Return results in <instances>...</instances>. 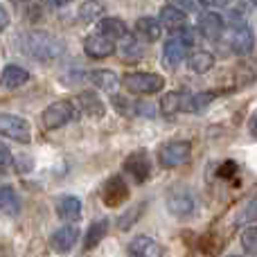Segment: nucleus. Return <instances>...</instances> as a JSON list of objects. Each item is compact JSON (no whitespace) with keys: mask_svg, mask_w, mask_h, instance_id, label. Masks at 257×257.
Segmentation results:
<instances>
[{"mask_svg":"<svg viewBox=\"0 0 257 257\" xmlns=\"http://www.w3.org/2000/svg\"><path fill=\"white\" fill-rule=\"evenodd\" d=\"M21 48L27 57L39 59V61H54L63 52V43L48 32H27L23 36Z\"/></svg>","mask_w":257,"mask_h":257,"instance_id":"obj_1","label":"nucleus"},{"mask_svg":"<svg viewBox=\"0 0 257 257\" xmlns=\"http://www.w3.org/2000/svg\"><path fill=\"white\" fill-rule=\"evenodd\" d=\"M102 201L108 205V208H117L128 199V185L124 183L122 176H111L106 183L102 185Z\"/></svg>","mask_w":257,"mask_h":257,"instance_id":"obj_7","label":"nucleus"},{"mask_svg":"<svg viewBox=\"0 0 257 257\" xmlns=\"http://www.w3.org/2000/svg\"><path fill=\"white\" fill-rule=\"evenodd\" d=\"M142 210H145V203H140V205H136V208H131V210H128V212L124 214V217H120L117 226H120L122 230H128V228H131V223L136 221V219H140Z\"/></svg>","mask_w":257,"mask_h":257,"instance_id":"obj_29","label":"nucleus"},{"mask_svg":"<svg viewBox=\"0 0 257 257\" xmlns=\"http://www.w3.org/2000/svg\"><path fill=\"white\" fill-rule=\"evenodd\" d=\"M57 214L63 221H77L81 217V201L77 196H61L57 201Z\"/></svg>","mask_w":257,"mask_h":257,"instance_id":"obj_18","label":"nucleus"},{"mask_svg":"<svg viewBox=\"0 0 257 257\" xmlns=\"http://www.w3.org/2000/svg\"><path fill=\"white\" fill-rule=\"evenodd\" d=\"M106 232H108L106 219H97V221H93L88 226V230H86V235H84V248L93 250L97 244H102V239L106 237Z\"/></svg>","mask_w":257,"mask_h":257,"instance_id":"obj_20","label":"nucleus"},{"mask_svg":"<svg viewBox=\"0 0 257 257\" xmlns=\"http://www.w3.org/2000/svg\"><path fill=\"white\" fill-rule=\"evenodd\" d=\"M84 52L90 59H106L115 52V43L104 34H90L84 39Z\"/></svg>","mask_w":257,"mask_h":257,"instance_id":"obj_10","label":"nucleus"},{"mask_svg":"<svg viewBox=\"0 0 257 257\" xmlns=\"http://www.w3.org/2000/svg\"><path fill=\"white\" fill-rule=\"evenodd\" d=\"M190 154H192V142L172 140L158 149V163L163 165L165 169H174V167H181L183 163H187Z\"/></svg>","mask_w":257,"mask_h":257,"instance_id":"obj_4","label":"nucleus"},{"mask_svg":"<svg viewBox=\"0 0 257 257\" xmlns=\"http://www.w3.org/2000/svg\"><path fill=\"white\" fill-rule=\"evenodd\" d=\"M185 23H187V16L183 9L174 7V5H167V7L160 9V25L169 32H178L181 34L185 30Z\"/></svg>","mask_w":257,"mask_h":257,"instance_id":"obj_14","label":"nucleus"},{"mask_svg":"<svg viewBox=\"0 0 257 257\" xmlns=\"http://www.w3.org/2000/svg\"><path fill=\"white\" fill-rule=\"evenodd\" d=\"M239 223H244V221H257V196L255 199H250V203L246 205L244 210H241V214H239V219H237Z\"/></svg>","mask_w":257,"mask_h":257,"instance_id":"obj_30","label":"nucleus"},{"mask_svg":"<svg viewBox=\"0 0 257 257\" xmlns=\"http://www.w3.org/2000/svg\"><path fill=\"white\" fill-rule=\"evenodd\" d=\"M192 41H194V36L190 34L187 30H183L181 34L172 36V39L165 41V48H163V61L167 68H178L183 63V59L187 57V50H190Z\"/></svg>","mask_w":257,"mask_h":257,"instance_id":"obj_3","label":"nucleus"},{"mask_svg":"<svg viewBox=\"0 0 257 257\" xmlns=\"http://www.w3.org/2000/svg\"><path fill=\"white\" fill-rule=\"evenodd\" d=\"M72 117H75L72 102H68V99H59V102L50 104V106L45 108L43 115H41V120H43V126L48 128V131H54V128H61L63 124H68Z\"/></svg>","mask_w":257,"mask_h":257,"instance_id":"obj_6","label":"nucleus"},{"mask_svg":"<svg viewBox=\"0 0 257 257\" xmlns=\"http://www.w3.org/2000/svg\"><path fill=\"white\" fill-rule=\"evenodd\" d=\"M201 3L205 7H223V5H228V0H201Z\"/></svg>","mask_w":257,"mask_h":257,"instance_id":"obj_36","label":"nucleus"},{"mask_svg":"<svg viewBox=\"0 0 257 257\" xmlns=\"http://www.w3.org/2000/svg\"><path fill=\"white\" fill-rule=\"evenodd\" d=\"M185 93H178V90H172V93H167L163 99H160V113L167 117H172L174 113L183 111V106H185Z\"/></svg>","mask_w":257,"mask_h":257,"instance_id":"obj_23","label":"nucleus"},{"mask_svg":"<svg viewBox=\"0 0 257 257\" xmlns=\"http://www.w3.org/2000/svg\"><path fill=\"white\" fill-rule=\"evenodd\" d=\"M0 210L12 217L21 212V196L12 185H0Z\"/></svg>","mask_w":257,"mask_h":257,"instance_id":"obj_21","label":"nucleus"},{"mask_svg":"<svg viewBox=\"0 0 257 257\" xmlns=\"http://www.w3.org/2000/svg\"><path fill=\"white\" fill-rule=\"evenodd\" d=\"M199 30L208 41H217V39H221V34H223L226 27H223V18L219 16V14L205 12L203 16L199 18Z\"/></svg>","mask_w":257,"mask_h":257,"instance_id":"obj_15","label":"nucleus"},{"mask_svg":"<svg viewBox=\"0 0 257 257\" xmlns=\"http://www.w3.org/2000/svg\"><path fill=\"white\" fill-rule=\"evenodd\" d=\"M241 246L248 255H257V228L250 226L241 232Z\"/></svg>","mask_w":257,"mask_h":257,"instance_id":"obj_28","label":"nucleus"},{"mask_svg":"<svg viewBox=\"0 0 257 257\" xmlns=\"http://www.w3.org/2000/svg\"><path fill=\"white\" fill-rule=\"evenodd\" d=\"M160 21H156V18H151V16H142V18H138L136 21V34L140 36V39H145V41H158L160 39Z\"/></svg>","mask_w":257,"mask_h":257,"instance_id":"obj_19","label":"nucleus"},{"mask_svg":"<svg viewBox=\"0 0 257 257\" xmlns=\"http://www.w3.org/2000/svg\"><path fill=\"white\" fill-rule=\"evenodd\" d=\"M7 25H9V12L0 5V30H5Z\"/></svg>","mask_w":257,"mask_h":257,"instance_id":"obj_34","label":"nucleus"},{"mask_svg":"<svg viewBox=\"0 0 257 257\" xmlns=\"http://www.w3.org/2000/svg\"><path fill=\"white\" fill-rule=\"evenodd\" d=\"M102 12H104V5L97 3V0H86L84 5L79 7V18L84 23H90V21H102Z\"/></svg>","mask_w":257,"mask_h":257,"instance_id":"obj_27","label":"nucleus"},{"mask_svg":"<svg viewBox=\"0 0 257 257\" xmlns=\"http://www.w3.org/2000/svg\"><path fill=\"white\" fill-rule=\"evenodd\" d=\"M9 163H12V156H9V151L5 149L3 145H0V172H3V169H7Z\"/></svg>","mask_w":257,"mask_h":257,"instance_id":"obj_32","label":"nucleus"},{"mask_svg":"<svg viewBox=\"0 0 257 257\" xmlns=\"http://www.w3.org/2000/svg\"><path fill=\"white\" fill-rule=\"evenodd\" d=\"M167 210L174 214V217L185 219V217H190V214H194L196 203H194V199H192V194L178 192V194L167 196Z\"/></svg>","mask_w":257,"mask_h":257,"instance_id":"obj_12","label":"nucleus"},{"mask_svg":"<svg viewBox=\"0 0 257 257\" xmlns=\"http://www.w3.org/2000/svg\"><path fill=\"white\" fill-rule=\"evenodd\" d=\"M77 239H79V228L75 226H63L52 235V248L57 253H70L75 248Z\"/></svg>","mask_w":257,"mask_h":257,"instance_id":"obj_13","label":"nucleus"},{"mask_svg":"<svg viewBox=\"0 0 257 257\" xmlns=\"http://www.w3.org/2000/svg\"><path fill=\"white\" fill-rule=\"evenodd\" d=\"M235 163H226V165H223V167H221V172H219V174H221V176L223 178H228V176H232V172H235Z\"/></svg>","mask_w":257,"mask_h":257,"instance_id":"obj_35","label":"nucleus"},{"mask_svg":"<svg viewBox=\"0 0 257 257\" xmlns=\"http://www.w3.org/2000/svg\"><path fill=\"white\" fill-rule=\"evenodd\" d=\"M214 99V93H196V95H187L185 97V113H201L203 108L210 106V102Z\"/></svg>","mask_w":257,"mask_h":257,"instance_id":"obj_26","label":"nucleus"},{"mask_svg":"<svg viewBox=\"0 0 257 257\" xmlns=\"http://www.w3.org/2000/svg\"><path fill=\"white\" fill-rule=\"evenodd\" d=\"M253 3H255V5H257V0H253Z\"/></svg>","mask_w":257,"mask_h":257,"instance_id":"obj_39","label":"nucleus"},{"mask_svg":"<svg viewBox=\"0 0 257 257\" xmlns=\"http://www.w3.org/2000/svg\"><path fill=\"white\" fill-rule=\"evenodd\" d=\"M97 30H99V34H104L111 41L122 39V36H126V23L120 21V18H102L97 23Z\"/></svg>","mask_w":257,"mask_h":257,"instance_id":"obj_22","label":"nucleus"},{"mask_svg":"<svg viewBox=\"0 0 257 257\" xmlns=\"http://www.w3.org/2000/svg\"><path fill=\"white\" fill-rule=\"evenodd\" d=\"M79 108L86 117H93V120H99V117H104V113H106L104 102L95 93H88V90L79 95Z\"/></svg>","mask_w":257,"mask_h":257,"instance_id":"obj_17","label":"nucleus"},{"mask_svg":"<svg viewBox=\"0 0 257 257\" xmlns=\"http://www.w3.org/2000/svg\"><path fill=\"white\" fill-rule=\"evenodd\" d=\"M113 104H115V108H117V111L126 113V115H131V113H136V111H133V108H128V106H131V102H128L126 97H113Z\"/></svg>","mask_w":257,"mask_h":257,"instance_id":"obj_31","label":"nucleus"},{"mask_svg":"<svg viewBox=\"0 0 257 257\" xmlns=\"http://www.w3.org/2000/svg\"><path fill=\"white\" fill-rule=\"evenodd\" d=\"M228 257H241V255H228Z\"/></svg>","mask_w":257,"mask_h":257,"instance_id":"obj_38","label":"nucleus"},{"mask_svg":"<svg viewBox=\"0 0 257 257\" xmlns=\"http://www.w3.org/2000/svg\"><path fill=\"white\" fill-rule=\"evenodd\" d=\"M248 131H250L253 138H257V111H253L250 117H248Z\"/></svg>","mask_w":257,"mask_h":257,"instance_id":"obj_33","label":"nucleus"},{"mask_svg":"<svg viewBox=\"0 0 257 257\" xmlns=\"http://www.w3.org/2000/svg\"><path fill=\"white\" fill-rule=\"evenodd\" d=\"M128 257H167V248L160 241L151 239L147 235H138L128 244Z\"/></svg>","mask_w":257,"mask_h":257,"instance_id":"obj_8","label":"nucleus"},{"mask_svg":"<svg viewBox=\"0 0 257 257\" xmlns=\"http://www.w3.org/2000/svg\"><path fill=\"white\" fill-rule=\"evenodd\" d=\"M122 86L136 95H154L163 90L165 77L156 75V72H128L122 77Z\"/></svg>","mask_w":257,"mask_h":257,"instance_id":"obj_2","label":"nucleus"},{"mask_svg":"<svg viewBox=\"0 0 257 257\" xmlns=\"http://www.w3.org/2000/svg\"><path fill=\"white\" fill-rule=\"evenodd\" d=\"M0 136L12 138L14 142H30L32 140V126L21 115H12V113H0Z\"/></svg>","mask_w":257,"mask_h":257,"instance_id":"obj_5","label":"nucleus"},{"mask_svg":"<svg viewBox=\"0 0 257 257\" xmlns=\"http://www.w3.org/2000/svg\"><path fill=\"white\" fill-rule=\"evenodd\" d=\"M255 45V36H253V30H250L246 23L241 25H232V32H230V48L235 54H248Z\"/></svg>","mask_w":257,"mask_h":257,"instance_id":"obj_11","label":"nucleus"},{"mask_svg":"<svg viewBox=\"0 0 257 257\" xmlns=\"http://www.w3.org/2000/svg\"><path fill=\"white\" fill-rule=\"evenodd\" d=\"M88 79L102 90H115L120 86V77L113 70H95L88 75Z\"/></svg>","mask_w":257,"mask_h":257,"instance_id":"obj_24","label":"nucleus"},{"mask_svg":"<svg viewBox=\"0 0 257 257\" xmlns=\"http://www.w3.org/2000/svg\"><path fill=\"white\" fill-rule=\"evenodd\" d=\"M187 63H190V70H192V72H196V75H205V72L212 70L214 57H212L210 52H203V50H199V52L192 54Z\"/></svg>","mask_w":257,"mask_h":257,"instance_id":"obj_25","label":"nucleus"},{"mask_svg":"<svg viewBox=\"0 0 257 257\" xmlns=\"http://www.w3.org/2000/svg\"><path fill=\"white\" fill-rule=\"evenodd\" d=\"M52 5H57V7H66V5H70L72 0H50Z\"/></svg>","mask_w":257,"mask_h":257,"instance_id":"obj_37","label":"nucleus"},{"mask_svg":"<svg viewBox=\"0 0 257 257\" xmlns=\"http://www.w3.org/2000/svg\"><path fill=\"white\" fill-rule=\"evenodd\" d=\"M124 172L131 174L136 183H145L147 178H149V174H151V160H149V156H147L145 149L128 154V158L124 160Z\"/></svg>","mask_w":257,"mask_h":257,"instance_id":"obj_9","label":"nucleus"},{"mask_svg":"<svg viewBox=\"0 0 257 257\" xmlns=\"http://www.w3.org/2000/svg\"><path fill=\"white\" fill-rule=\"evenodd\" d=\"M27 81H30V72L21 66H14V63H9V66L3 70V75H0V84L9 90L21 88V86L27 84Z\"/></svg>","mask_w":257,"mask_h":257,"instance_id":"obj_16","label":"nucleus"}]
</instances>
